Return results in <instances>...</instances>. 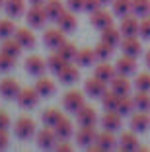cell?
<instances>
[{
	"mask_svg": "<svg viewBox=\"0 0 150 152\" xmlns=\"http://www.w3.org/2000/svg\"><path fill=\"white\" fill-rule=\"evenodd\" d=\"M119 144V140L115 139V134H113V131H107V129H103L102 133H97V137H96V142L94 144H90L88 146V150L90 152H105V150H113L115 146Z\"/></svg>",
	"mask_w": 150,
	"mask_h": 152,
	"instance_id": "obj_1",
	"label": "cell"
},
{
	"mask_svg": "<svg viewBox=\"0 0 150 152\" xmlns=\"http://www.w3.org/2000/svg\"><path fill=\"white\" fill-rule=\"evenodd\" d=\"M35 133H37L35 123H33V119H29V117H20V119L14 123V134H16L20 140L31 139Z\"/></svg>",
	"mask_w": 150,
	"mask_h": 152,
	"instance_id": "obj_2",
	"label": "cell"
},
{
	"mask_svg": "<svg viewBox=\"0 0 150 152\" xmlns=\"http://www.w3.org/2000/svg\"><path fill=\"white\" fill-rule=\"evenodd\" d=\"M47 14H45V8L43 4H31V8L26 12V22L29 27H35V29H39V27L45 26V22H47Z\"/></svg>",
	"mask_w": 150,
	"mask_h": 152,
	"instance_id": "obj_3",
	"label": "cell"
},
{
	"mask_svg": "<svg viewBox=\"0 0 150 152\" xmlns=\"http://www.w3.org/2000/svg\"><path fill=\"white\" fill-rule=\"evenodd\" d=\"M35 140H37V146H39V148L51 150V148L57 146L59 137H57V133H55L53 127H47V125H45L41 131H37V133H35Z\"/></svg>",
	"mask_w": 150,
	"mask_h": 152,
	"instance_id": "obj_4",
	"label": "cell"
},
{
	"mask_svg": "<svg viewBox=\"0 0 150 152\" xmlns=\"http://www.w3.org/2000/svg\"><path fill=\"white\" fill-rule=\"evenodd\" d=\"M62 105H64L66 111L70 113H76L78 109H82L86 105V98L82 92H78V90H68L64 94V98H62Z\"/></svg>",
	"mask_w": 150,
	"mask_h": 152,
	"instance_id": "obj_5",
	"label": "cell"
},
{
	"mask_svg": "<svg viewBox=\"0 0 150 152\" xmlns=\"http://www.w3.org/2000/svg\"><path fill=\"white\" fill-rule=\"evenodd\" d=\"M39 98L41 96L37 94L35 88H22V92L18 94V98H16V102H18L20 107L23 109H33L39 103Z\"/></svg>",
	"mask_w": 150,
	"mask_h": 152,
	"instance_id": "obj_6",
	"label": "cell"
},
{
	"mask_svg": "<svg viewBox=\"0 0 150 152\" xmlns=\"http://www.w3.org/2000/svg\"><path fill=\"white\" fill-rule=\"evenodd\" d=\"M113 16L115 14H109L107 10H103V8H97L96 12H92L90 14V23H92L96 29H105V27H109V26H113Z\"/></svg>",
	"mask_w": 150,
	"mask_h": 152,
	"instance_id": "obj_7",
	"label": "cell"
},
{
	"mask_svg": "<svg viewBox=\"0 0 150 152\" xmlns=\"http://www.w3.org/2000/svg\"><path fill=\"white\" fill-rule=\"evenodd\" d=\"M64 31H62L61 27L59 29H45V33H43V43H45V47L47 49H51V51H57L59 47H61L62 43H64Z\"/></svg>",
	"mask_w": 150,
	"mask_h": 152,
	"instance_id": "obj_8",
	"label": "cell"
},
{
	"mask_svg": "<svg viewBox=\"0 0 150 152\" xmlns=\"http://www.w3.org/2000/svg\"><path fill=\"white\" fill-rule=\"evenodd\" d=\"M109 88L113 90L115 94H119V96H129L131 90H132V82L129 80L127 74H119V72H117V76L109 82Z\"/></svg>",
	"mask_w": 150,
	"mask_h": 152,
	"instance_id": "obj_9",
	"label": "cell"
},
{
	"mask_svg": "<svg viewBox=\"0 0 150 152\" xmlns=\"http://www.w3.org/2000/svg\"><path fill=\"white\" fill-rule=\"evenodd\" d=\"M20 92H22V86H20L18 80H14V78H4V80L0 82V96H2L4 99H16Z\"/></svg>",
	"mask_w": 150,
	"mask_h": 152,
	"instance_id": "obj_10",
	"label": "cell"
},
{
	"mask_svg": "<svg viewBox=\"0 0 150 152\" xmlns=\"http://www.w3.org/2000/svg\"><path fill=\"white\" fill-rule=\"evenodd\" d=\"M150 127V115L148 111H132L131 113V129L135 133H144Z\"/></svg>",
	"mask_w": 150,
	"mask_h": 152,
	"instance_id": "obj_11",
	"label": "cell"
},
{
	"mask_svg": "<svg viewBox=\"0 0 150 152\" xmlns=\"http://www.w3.org/2000/svg\"><path fill=\"white\" fill-rule=\"evenodd\" d=\"M107 90V84L103 80H100V78H88V80L84 82V94L90 96V98H102L103 92Z\"/></svg>",
	"mask_w": 150,
	"mask_h": 152,
	"instance_id": "obj_12",
	"label": "cell"
},
{
	"mask_svg": "<svg viewBox=\"0 0 150 152\" xmlns=\"http://www.w3.org/2000/svg\"><path fill=\"white\" fill-rule=\"evenodd\" d=\"M121 51L125 55H131V57H138L142 53V43L138 41V35H129L121 39Z\"/></svg>",
	"mask_w": 150,
	"mask_h": 152,
	"instance_id": "obj_13",
	"label": "cell"
},
{
	"mask_svg": "<svg viewBox=\"0 0 150 152\" xmlns=\"http://www.w3.org/2000/svg\"><path fill=\"white\" fill-rule=\"evenodd\" d=\"M76 121H78L80 127H96V121H97L96 109L90 107V105H84L82 109L76 111Z\"/></svg>",
	"mask_w": 150,
	"mask_h": 152,
	"instance_id": "obj_14",
	"label": "cell"
},
{
	"mask_svg": "<svg viewBox=\"0 0 150 152\" xmlns=\"http://www.w3.org/2000/svg\"><path fill=\"white\" fill-rule=\"evenodd\" d=\"M115 68H117L119 74H127V76L135 74V72H137V57H131V55H125L123 53V57L117 58Z\"/></svg>",
	"mask_w": 150,
	"mask_h": 152,
	"instance_id": "obj_15",
	"label": "cell"
},
{
	"mask_svg": "<svg viewBox=\"0 0 150 152\" xmlns=\"http://www.w3.org/2000/svg\"><path fill=\"white\" fill-rule=\"evenodd\" d=\"M138 26H140L138 18L135 16V14H129V16L121 18L119 29H121V33H123V37H129V35H138Z\"/></svg>",
	"mask_w": 150,
	"mask_h": 152,
	"instance_id": "obj_16",
	"label": "cell"
},
{
	"mask_svg": "<svg viewBox=\"0 0 150 152\" xmlns=\"http://www.w3.org/2000/svg\"><path fill=\"white\" fill-rule=\"evenodd\" d=\"M14 37H16V41L22 45L23 49H33V47H35V43H37L35 33L29 31V27H18V29H16V33H14Z\"/></svg>",
	"mask_w": 150,
	"mask_h": 152,
	"instance_id": "obj_17",
	"label": "cell"
},
{
	"mask_svg": "<svg viewBox=\"0 0 150 152\" xmlns=\"http://www.w3.org/2000/svg\"><path fill=\"white\" fill-rule=\"evenodd\" d=\"M96 137H97L96 127H80V129L76 131V144L88 148L90 144L96 142Z\"/></svg>",
	"mask_w": 150,
	"mask_h": 152,
	"instance_id": "obj_18",
	"label": "cell"
},
{
	"mask_svg": "<svg viewBox=\"0 0 150 152\" xmlns=\"http://www.w3.org/2000/svg\"><path fill=\"white\" fill-rule=\"evenodd\" d=\"M45 68H47V61L41 58L39 55H31L26 58V70L33 76H43Z\"/></svg>",
	"mask_w": 150,
	"mask_h": 152,
	"instance_id": "obj_19",
	"label": "cell"
},
{
	"mask_svg": "<svg viewBox=\"0 0 150 152\" xmlns=\"http://www.w3.org/2000/svg\"><path fill=\"white\" fill-rule=\"evenodd\" d=\"M94 76L100 78V80H103L105 84H109L115 76H117V68H115V64H109V63H105V61H102V63L96 66V70H94Z\"/></svg>",
	"mask_w": 150,
	"mask_h": 152,
	"instance_id": "obj_20",
	"label": "cell"
},
{
	"mask_svg": "<svg viewBox=\"0 0 150 152\" xmlns=\"http://www.w3.org/2000/svg\"><path fill=\"white\" fill-rule=\"evenodd\" d=\"M102 125H103V129H107V131H119L121 129V125H123V115H121L119 111H105L103 113V117H102Z\"/></svg>",
	"mask_w": 150,
	"mask_h": 152,
	"instance_id": "obj_21",
	"label": "cell"
},
{
	"mask_svg": "<svg viewBox=\"0 0 150 152\" xmlns=\"http://www.w3.org/2000/svg\"><path fill=\"white\" fill-rule=\"evenodd\" d=\"M33 88L37 90V94L41 96V98H51V96L57 92V86H55V82L51 80V78H47V76H41V78H37L35 86Z\"/></svg>",
	"mask_w": 150,
	"mask_h": 152,
	"instance_id": "obj_22",
	"label": "cell"
},
{
	"mask_svg": "<svg viewBox=\"0 0 150 152\" xmlns=\"http://www.w3.org/2000/svg\"><path fill=\"white\" fill-rule=\"evenodd\" d=\"M57 23L64 33H72V31H76V27H78V20H76V16H74L72 10H68V12L64 10V14L57 20Z\"/></svg>",
	"mask_w": 150,
	"mask_h": 152,
	"instance_id": "obj_23",
	"label": "cell"
},
{
	"mask_svg": "<svg viewBox=\"0 0 150 152\" xmlns=\"http://www.w3.org/2000/svg\"><path fill=\"white\" fill-rule=\"evenodd\" d=\"M74 61H76V64H78V66H92V64L97 63L96 51L90 49V47H82V49L76 53Z\"/></svg>",
	"mask_w": 150,
	"mask_h": 152,
	"instance_id": "obj_24",
	"label": "cell"
},
{
	"mask_svg": "<svg viewBox=\"0 0 150 152\" xmlns=\"http://www.w3.org/2000/svg\"><path fill=\"white\" fill-rule=\"evenodd\" d=\"M119 148L125 152H132V150H138L140 148V144H138V139L137 134H135V131H129V133H123L119 137Z\"/></svg>",
	"mask_w": 150,
	"mask_h": 152,
	"instance_id": "obj_25",
	"label": "cell"
},
{
	"mask_svg": "<svg viewBox=\"0 0 150 152\" xmlns=\"http://www.w3.org/2000/svg\"><path fill=\"white\" fill-rule=\"evenodd\" d=\"M43 8H45L47 18L53 20V22H57L62 14H64V4H62L61 0H47V2L43 4Z\"/></svg>",
	"mask_w": 150,
	"mask_h": 152,
	"instance_id": "obj_26",
	"label": "cell"
},
{
	"mask_svg": "<svg viewBox=\"0 0 150 152\" xmlns=\"http://www.w3.org/2000/svg\"><path fill=\"white\" fill-rule=\"evenodd\" d=\"M55 133H57L59 140H68L72 137V133H74V127H72V121L70 119H66V117H62L61 121H59L57 125L53 127Z\"/></svg>",
	"mask_w": 150,
	"mask_h": 152,
	"instance_id": "obj_27",
	"label": "cell"
},
{
	"mask_svg": "<svg viewBox=\"0 0 150 152\" xmlns=\"http://www.w3.org/2000/svg\"><path fill=\"white\" fill-rule=\"evenodd\" d=\"M121 39H123V33H121L119 27L109 26V27H105V29H102V39L100 41H105V43L117 47V45H121Z\"/></svg>",
	"mask_w": 150,
	"mask_h": 152,
	"instance_id": "obj_28",
	"label": "cell"
},
{
	"mask_svg": "<svg viewBox=\"0 0 150 152\" xmlns=\"http://www.w3.org/2000/svg\"><path fill=\"white\" fill-rule=\"evenodd\" d=\"M22 45L16 41V37H6V39H2V43H0V51L6 55H10V57L14 58H18L20 53H22Z\"/></svg>",
	"mask_w": 150,
	"mask_h": 152,
	"instance_id": "obj_29",
	"label": "cell"
},
{
	"mask_svg": "<svg viewBox=\"0 0 150 152\" xmlns=\"http://www.w3.org/2000/svg\"><path fill=\"white\" fill-rule=\"evenodd\" d=\"M4 10H6V14H8L10 18L16 20V18H20V16L26 14V2H23V0H6Z\"/></svg>",
	"mask_w": 150,
	"mask_h": 152,
	"instance_id": "obj_30",
	"label": "cell"
},
{
	"mask_svg": "<svg viewBox=\"0 0 150 152\" xmlns=\"http://www.w3.org/2000/svg\"><path fill=\"white\" fill-rule=\"evenodd\" d=\"M68 64H70V61H66V58L62 57L61 53H57V51L47 58V68L51 72H55V74H59V72H61L64 66H68Z\"/></svg>",
	"mask_w": 150,
	"mask_h": 152,
	"instance_id": "obj_31",
	"label": "cell"
},
{
	"mask_svg": "<svg viewBox=\"0 0 150 152\" xmlns=\"http://www.w3.org/2000/svg\"><path fill=\"white\" fill-rule=\"evenodd\" d=\"M102 105H103V109H105V111H117V105H119V99H121V96L119 94H115L113 90H105V92H103V96L102 98Z\"/></svg>",
	"mask_w": 150,
	"mask_h": 152,
	"instance_id": "obj_32",
	"label": "cell"
},
{
	"mask_svg": "<svg viewBox=\"0 0 150 152\" xmlns=\"http://www.w3.org/2000/svg\"><path fill=\"white\" fill-rule=\"evenodd\" d=\"M111 8H113L115 16L125 18V16L132 14V0H113L111 2Z\"/></svg>",
	"mask_w": 150,
	"mask_h": 152,
	"instance_id": "obj_33",
	"label": "cell"
},
{
	"mask_svg": "<svg viewBox=\"0 0 150 152\" xmlns=\"http://www.w3.org/2000/svg\"><path fill=\"white\" fill-rule=\"evenodd\" d=\"M57 76L61 78L62 84H72V82H76L80 78V72H78V68H76L74 64H68V66H64Z\"/></svg>",
	"mask_w": 150,
	"mask_h": 152,
	"instance_id": "obj_34",
	"label": "cell"
},
{
	"mask_svg": "<svg viewBox=\"0 0 150 152\" xmlns=\"http://www.w3.org/2000/svg\"><path fill=\"white\" fill-rule=\"evenodd\" d=\"M62 117H64V115H62L57 107H49V109H45V111H43L41 121H43V125H47V127H55Z\"/></svg>",
	"mask_w": 150,
	"mask_h": 152,
	"instance_id": "obj_35",
	"label": "cell"
},
{
	"mask_svg": "<svg viewBox=\"0 0 150 152\" xmlns=\"http://www.w3.org/2000/svg\"><path fill=\"white\" fill-rule=\"evenodd\" d=\"M132 99H135V107L138 111H150V92L137 90V94L132 96Z\"/></svg>",
	"mask_w": 150,
	"mask_h": 152,
	"instance_id": "obj_36",
	"label": "cell"
},
{
	"mask_svg": "<svg viewBox=\"0 0 150 152\" xmlns=\"http://www.w3.org/2000/svg\"><path fill=\"white\" fill-rule=\"evenodd\" d=\"M94 51H96L97 61H107V58L113 55L115 47H113V45H109V43H105V41H100V43L94 47Z\"/></svg>",
	"mask_w": 150,
	"mask_h": 152,
	"instance_id": "obj_37",
	"label": "cell"
},
{
	"mask_svg": "<svg viewBox=\"0 0 150 152\" xmlns=\"http://www.w3.org/2000/svg\"><path fill=\"white\" fill-rule=\"evenodd\" d=\"M135 109H137V107H135V99H132L131 96H121L119 105H117V111L125 117V115H131Z\"/></svg>",
	"mask_w": 150,
	"mask_h": 152,
	"instance_id": "obj_38",
	"label": "cell"
},
{
	"mask_svg": "<svg viewBox=\"0 0 150 152\" xmlns=\"http://www.w3.org/2000/svg\"><path fill=\"white\" fill-rule=\"evenodd\" d=\"M132 14L144 18L150 14V0H132Z\"/></svg>",
	"mask_w": 150,
	"mask_h": 152,
	"instance_id": "obj_39",
	"label": "cell"
},
{
	"mask_svg": "<svg viewBox=\"0 0 150 152\" xmlns=\"http://www.w3.org/2000/svg\"><path fill=\"white\" fill-rule=\"evenodd\" d=\"M135 88L140 92H150V72H138L135 76Z\"/></svg>",
	"mask_w": 150,
	"mask_h": 152,
	"instance_id": "obj_40",
	"label": "cell"
},
{
	"mask_svg": "<svg viewBox=\"0 0 150 152\" xmlns=\"http://www.w3.org/2000/svg\"><path fill=\"white\" fill-rule=\"evenodd\" d=\"M14 33H16V26L12 20H0V39L14 37Z\"/></svg>",
	"mask_w": 150,
	"mask_h": 152,
	"instance_id": "obj_41",
	"label": "cell"
},
{
	"mask_svg": "<svg viewBox=\"0 0 150 152\" xmlns=\"http://www.w3.org/2000/svg\"><path fill=\"white\" fill-rule=\"evenodd\" d=\"M57 53H61L62 57L66 58V61H74V57H76V53H78V51H76V45H72V43H68V41H64V43H62L61 47L57 49Z\"/></svg>",
	"mask_w": 150,
	"mask_h": 152,
	"instance_id": "obj_42",
	"label": "cell"
},
{
	"mask_svg": "<svg viewBox=\"0 0 150 152\" xmlns=\"http://www.w3.org/2000/svg\"><path fill=\"white\" fill-rule=\"evenodd\" d=\"M14 61H16L14 57H10V55H6V53H2V51H0V72H8L10 68L16 64Z\"/></svg>",
	"mask_w": 150,
	"mask_h": 152,
	"instance_id": "obj_43",
	"label": "cell"
},
{
	"mask_svg": "<svg viewBox=\"0 0 150 152\" xmlns=\"http://www.w3.org/2000/svg\"><path fill=\"white\" fill-rule=\"evenodd\" d=\"M138 35L142 39H150V16H144L140 20V26H138Z\"/></svg>",
	"mask_w": 150,
	"mask_h": 152,
	"instance_id": "obj_44",
	"label": "cell"
},
{
	"mask_svg": "<svg viewBox=\"0 0 150 152\" xmlns=\"http://www.w3.org/2000/svg\"><path fill=\"white\" fill-rule=\"evenodd\" d=\"M97 8H102V2H100V0H84V12L92 14V12H96Z\"/></svg>",
	"mask_w": 150,
	"mask_h": 152,
	"instance_id": "obj_45",
	"label": "cell"
},
{
	"mask_svg": "<svg viewBox=\"0 0 150 152\" xmlns=\"http://www.w3.org/2000/svg\"><path fill=\"white\" fill-rule=\"evenodd\" d=\"M66 6L72 12H80V10H84V0H66Z\"/></svg>",
	"mask_w": 150,
	"mask_h": 152,
	"instance_id": "obj_46",
	"label": "cell"
},
{
	"mask_svg": "<svg viewBox=\"0 0 150 152\" xmlns=\"http://www.w3.org/2000/svg\"><path fill=\"white\" fill-rule=\"evenodd\" d=\"M10 142V134H8V129H0V150L6 148Z\"/></svg>",
	"mask_w": 150,
	"mask_h": 152,
	"instance_id": "obj_47",
	"label": "cell"
},
{
	"mask_svg": "<svg viewBox=\"0 0 150 152\" xmlns=\"http://www.w3.org/2000/svg\"><path fill=\"white\" fill-rule=\"evenodd\" d=\"M8 127H10V117H8V113L0 111V129H8Z\"/></svg>",
	"mask_w": 150,
	"mask_h": 152,
	"instance_id": "obj_48",
	"label": "cell"
},
{
	"mask_svg": "<svg viewBox=\"0 0 150 152\" xmlns=\"http://www.w3.org/2000/svg\"><path fill=\"white\" fill-rule=\"evenodd\" d=\"M55 148H57L59 152H70L72 150V144H68L66 140H61V142H57V146H55Z\"/></svg>",
	"mask_w": 150,
	"mask_h": 152,
	"instance_id": "obj_49",
	"label": "cell"
},
{
	"mask_svg": "<svg viewBox=\"0 0 150 152\" xmlns=\"http://www.w3.org/2000/svg\"><path fill=\"white\" fill-rule=\"evenodd\" d=\"M144 63H146V66H148V70H150V51H146V55H144Z\"/></svg>",
	"mask_w": 150,
	"mask_h": 152,
	"instance_id": "obj_50",
	"label": "cell"
},
{
	"mask_svg": "<svg viewBox=\"0 0 150 152\" xmlns=\"http://www.w3.org/2000/svg\"><path fill=\"white\" fill-rule=\"evenodd\" d=\"M47 0H29V4H45Z\"/></svg>",
	"mask_w": 150,
	"mask_h": 152,
	"instance_id": "obj_51",
	"label": "cell"
},
{
	"mask_svg": "<svg viewBox=\"0 0 150 152\" xmlns=\"http://www.w3.org/2000/svg\"><path fill=\"white\" fill-rule=\"evenodd\" d=\"M100 2H102V6H105V4H111L113 0H100Z\"/></svg>",
	"mask_w": 150,
	"mask_h": 152,
	"instance_id": "obj_52",
	"label": "cell"
},
{
	"mask_svg": "<svg viewBox=\"0 0 150 152\" xmlns=\"http://www.w3.org/2000/svg\"><path fill=\"white\" fill-rule=\"evenodd\" d=\"M4 2H6V0H0V6H4Z\"/></svg>",
	"mask_w": 150,
	"mask_h": 152,
	"instance_id": "obj_53",
	"label": "cell"
},
{
	"mask_svg": "<svg viewBox=\"0 0 150 152\" xmlns=\"http://www.w3.org/2000/svg\"><path fill=\"white\" fill-rule=\"evenodd\" d=\"M148 16H150V14H148Z\"/></svg>",
	"mask_w": 150,
	"mask_h": 152,
	"instance_id": "obj_54",
	"label": "cell"
}]
</instances>
